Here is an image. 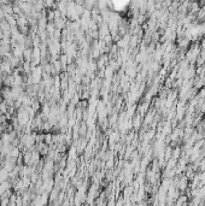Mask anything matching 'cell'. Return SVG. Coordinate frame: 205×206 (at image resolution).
I'll return each mask as SVG.
<instances>
[{
  "label": "cell",
  "instance_id": "cell-2",
  "mask_svg": "<svg viewBox=\"0 0 205 206\" xmlns=\"http://www.w3.org/2000/svg\"><path fill=\"white\" fill-rule=\"evenodd\" d=\"M24 61H32L33 59V48H25L23 51Z\"/></svg>",
  "mask_w": 205,
  "mask_h": 206
},
{
  "label": "cell",
  "instance_id": "cell-1",
  "mask_svg": "<svg viewBox=\"0 0 205 206\" xmlns=\"http://www.w3.org/2000/svg\"><path fill=\"white\" fill-rule=\"evenodd\" d=\"M0 97L3 98V99L5 100H8V99H12V95H11V88L10 87H3V89L0 91Z\"/></svg>",
  "mask_w": 205,
  "mask_h": 206
},
{
  "label": "cell",
  "instance_id": "cell-3",
  "mask_svg": "<svg viewBox=\"0 0 205 206\" xmlns=\"http://www.w3.org/2000/svg\"><path fill=\"white\" fill-rule=\"evenodd\" d=\"M45 144L47 146L53 145V134H51V133H46L45 134Z\"/></svg>",
  "mask_w": 205,
  "mask_h": 206
}]
</instances>
